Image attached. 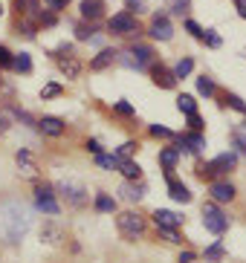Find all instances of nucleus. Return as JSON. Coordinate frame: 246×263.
<instances>
[{"label":"nucleus","mask_w":246,"mask_h":263,"mask_svg":"<svg viewBox=\"0 0 246 263\" xmlns=\"http://www.w3.org/2000/svg\"><path fill=\"white\" fill-rule=\"evenodd\" d=\"M185 29L191 32L194 38H200V41H203V35H206V32L200 29V24H194V21H185Z\"/></svg>","instance_id":"obj_40"},{"label":"nucleus","mask_w":246,"mask_h":263,"mask_svg":"<svg viewBox=\"0 0 246 263\" xmlns=\"http://www.w3.org/2000/svg\"><path fill=\"white\" fill-rule=\"evenodd\" d=\"M188 124H191V130H203V119L197 113H188Z\"/></svg>","instance_id":"obj_45"},{"label":"nucleus","mask_w":246,"mask_h":263,"mask_svg":"<svg viewBox=\"0 0 246 263\" xmlns=\"http://www.w3.org/2000/svg\"><path fill=\"white\" fill-rule=\"evenodd\" d=\"M116 55L119 52H113V49H101V52L90 61V70H104V67H110V64L116 61Z\"/></svg>","instance_id":"obj_20"},{"label":"nucleus","mask_w":246,"mask_h":263,"mask_svg":"<svg viewBox=\"0 0 246 263\" xmlns=\"http://www.w3.org/2000/svg\"><path fill=\"white\" fill-rule=\"evenodd\" d=\"M58 191L67 197V202L73 205V209H81L87 202V191L81 182H73V179H64V182H58Z\"/></svg>","instance_id":"obj_8"},{"label":"nucleus","mask_w":246,"mask_h":263,"mask_svg":"<svg viewBox=\"0 0 246 263\" xmlns=\"http://www.w3.org/2000/svg\"><path fill=\"white\" fill-rule=\"evenodd\" d=\"M90 35H93V26H84V24H81V26L76 29V38H78V41H87Z\"/></svg>","instance_id":"obj_42"},{"label":"nucleus","mask_w":246,"mask_h":263,"mask_svg":"<svg viewBox=\"0 0 246 263\" xmlns=\"http://www.w3.org/2000/svg\"><path fill=\"white\" fill-rule=\"evenodd\" d=\"M35 202H38V209L41 211H44V214H58V211H61V205H58V202H55V200H35Z\"/></svg>","instance_id":"obj_30"},{"label":"nucleus","mask_w":246,"mask_h":263,"mask_svg":"<svg viewBox=\"0 0 246 263\" xmlns=\"http://www.w3.org/2000/svg\"><path fill=\"white\" fill-rule=\"evenodd\" d=\"M15 6H17V12H38L41 0H15Z\"/></svg>","instance_id":"obj_32"},{"label":"nucleus","mask_w":246,"mask_h":263,"mask_svg":"<svg viewBox=\"0 0 246 263\" xmlns=\"http://www.w3.org/2000/svg\"><path fill=\"white\" fill-rule=\"evenodd\" d=\"M0 67H12V52L6 47H0Z\"/></svg>","instance_id":"obj_44"},{"label":"nucleus","mask_w":246,"mask_h":263,"mask_svg":"<svg viewBox=\"0 0 246 263\" xmlns=\"http://www.w3.org/2000/svg\"><path fill=\"white\" fill-rule=\"evenodd\" d=\"M168 197L177 202H191V191L183 185V182H177V179L168 177Z\"/></svg>","instance_id":"obj_17"},{"label":"nucleus","mask_w":246,"mask_h":263,"mask_svg":"<svg viewBox=\"0 0 246 263\" xmlns=\"http://www.w3.org/2000/svg\"><path fill=\"white\" fill-rule=\"evenodd\" d=\"M32 226L29 209L23 202H3L0 205V240L3 243H21Z\"/></svg>","instance_id":"obj_1"},{"label":"nucleus","mask_w":246,"mask_h":263,"mask_svg":"<svg viewBox=\"0 0 246 263\" xmlns=\"http://www.w3.org/2000/svg\"><path fill=\"white\" fill-rule=\"evenodd\" d=\"M235 9H238L240 17H246V0H235Z\"/></svg>","instance_id":"obj_49"},{"label":"nucleus","mask_w":246,"mask_h":263,"mask_svg":"<svg viewBox=\"0 0 246 263\" xmlns=\"http://www.w3.org/2000/svg\"><path fill=\"white\" fill-rule=\"evenodd\" d=\"M235 142L240 145V151H246V136H243V133H235Z\"/></svg>","instance_id":"obj_50"},{"label":"nucleus","mask_w":246,"mask_h":263,"mask_svg":"<svg viewBox=\"0 0 246 263\" xmlns=\"http://www.w3.org/2000/svg\"><path fill=\"white\" fill-rule=\"evenodd\" d=\"M12 67H15L17 72H29V70H32V58H29V52H17V55H12Z\"/></svg>","instance_id":"obj_23"},{"label":"nucleus","mask_w":246,"mask_h":263,"mask_svg":"<svg viewBox=\"0 0 246 263\" xmlns=\"http://www.w3.org/2000/svg\"><path fill=\"white\" fill-rule=\"evenodd\" d=\"M191 70H194V61L191 58H183V61H177V67H174V78H185Z\"/></svg>","instance_id":"obj_28"},{"label":"nucleus","mask_w":246,"mask_h":263,"mask_svg":"<svg viewBox=\"0 0 246 263\" xmlns=\"http://www.w3.org/2000/svg\"><path fill=\"white\" fill-rule=\"evenodd\" d=\"M197 90H200L203 96H212V93L217 90V87H215V81H212V78L203 76V78H197Z\"/></svg>","instance_id":"obj_31"},{"label":"nucleus","mask_w":246,"mask_h":263,"mask_svg":"<svg viewBox=\"0 0 246 263\" xmlns=\"http://www.w3.org/2000/svg\"><path fill=\"white\" fill-rule=\"evenodd\" d=\"M154 223H156V229H177V226L183 223V217L174 214V211H168V209H156L154 211Z\"/></svg>","instance_id":"obj_11"},{"label":"nucleus","mask_w":246,"mask_h":263,"mask_svg":"<svg viewBox=\"0 0 246 263\" xmlns=\"http://www.w3.org/2000/svg\"><path fill=\"white\" fill-rule=\"evenodd\" d=\"M116 168H122L125 179H139V177H142V168H139L136 162H131V159H119V165H116Z\"/></svg>","instance_id":"obj_21"},{"label":"nucleus","mask_w":246,"mask_h":263,"mask_svg":"<svg viewBox=\"0 0 246 263\" xmlns=\"http://www.w3.org/2000/svg\"><path fill=\"white\" fill-rule=\"evenodd\" d=\"M0 15H3V6H0Z\"/></svg>","instance_id":"obj_51"},{"label":"nucleus","mask_w":246,"mask_h":263,"mask_svg":"<svg viewBox=\"0 0 246 263\" xmlns=\"http://www.w3.org/2000/svg\"><path fill=\"white\" fill-rule=\"evenodd\" d=\"M101 12H104V3L101 0H81V17L84 21H99Z\"/></svg>","instance_id":"obj_14"},{"label":"nucleus","mask_w":246,"mask_h":263,"mask_svg":"<svg viewBox=\"0 0 246 263\" xmlns=\"http://www.w3.org/2000/svg\"><path fill=\"white\" fill-rule=\"evenodd\" d=\"M200 147H206V139L200 136V130H194L191 136H183L177 145V151H191V154H197Z\"/></svg>","instance_id":"obj_16"},{"label":"nucleus","mask_w":246,"mask_h":263,"mask_svg":"<svg viewBox=\"0 0 246 263\" xmlns=\"http://www.w3.org/2000/svg\"><path fill=\"white\" fill-rule=\"evenodd\" d=\"M235 165H238V156H235V154H220L217 159H212L208 165H200L197 174H200L203 179H212L215 174H226V171H232Z\"/></svg>","instance_id":"obj_5"},{"label":"nucleus","mask_w":246,"mask_h":263,"mask_svg":"<svg viewBox=\"0 0 246 263\" xmlns=\"http://www.w3.org/2000/svg\"><path fill=\"white\" fill-rule=\"evenodd\" d=\"M55 96H61V84H46L44 90H41V99H55Z\"/></svg>","instance_id":"obj_34"},{"label":"nucleus","mask_w":246,"mask_h":263,"mask_svg":"<svg viewBox=\"0 0 246 263\" xmlns=\"http://www.w3.org/2000/svg\"><path fill=\"white\" fill-rule=\"evenodd\" d=\"M203 226H206L212 234H223L226 229H229V217L223 214V209H220L215 200L203 205Z\"/></svg>","instance_id":"obj_3"},{"label":"nucleus","mask_w":246,"mask_h":263,"mask_svg":"<svg viewBox=\"0 0 246 263\" xmlns=\"http://www.w3.org/2000/svg\"><path fill=\"white\" fill-rule=\"evenodd\" d=\"M96 211H101V214L116 211V200L110 197V194H96Z\"/></svg>","instance_id":"obj_22"},{"label":"nucleus","mask_w":246,"mask_h":263,"mask_svg":"<svg viewBox=\"0 0 246 263\" xmlns=\"http://www.w3.org/2000/svg\"><path fill=\"white\" fill-rule=\"evenodd\" d=\"M160 234L168 240V243H180V234L174 232V229H160Z\"/></svg>","instance_id":"obj_43"},{"label":"nucleus","mask_w":246,"mask_h":263,"mask_svg":"<svg viewBox=\"0 0 246 263\" xmlns=\"http://www.w3.org/2000/svg\"><path fill=\"white\" fill-rule=\"evenodd\" d=\"M151 136H162V139H171V136H174V130L162 127V124H151Z\"/></svg>","instance_id":"obj_38"},{"label":"nucleus","mask_w":246,"mask_h":263,"mask_svg":"<svg viewBox=\"0 0 246 263\" xmlns=\"http://www.w3.org/2000/svg\"><path fill=\"white\" fill-rule=\"evenodd\" d=\"M151 78H154V84L162 87V90H171V87L177 84V78H174V70H165V67H154L151 70Z\"/></svg>","instance_id":"obj_13"},{"label":"nucleus","mask_w":246,"mask_h":263,"mask_svg":"<svg viewBox=\"0 0 246 263\" xmlns=\"http://www.w3.org/2000/svg\"><path fill=\"white\" fill-rule=\"evenodd\" d=\"M122 197L128 202H139L142 197H145V185H139L136 179H128V182L122 185Z\"/></svg>","instance_id":"obj_15"},{"label":"nucleus","mask_w":246,"mask_h":263,"mask_svg":"<svg viewBox=\"0 0 246 263\" xmlns=\"http://www.w3.org/2000/svg\"><path fill=\"white\" fill-rule=\"evenodd\" d=\"M177 263H194V252H180Z\"/></svg>","instance_id":"obj_47"},{"label":"nucleus","mask_w":246,"mask_h":263,"mask_svg":"<svg viewBox=\"0 0 246 263\" xmlns=\"http://www.w3.org/2000/svg\"><path fill=\"white\" fill-rule=\"evenodd\" d=\"M55 64H58V70L67 78H78V72H81V64H78V58L73 55V47H67V44L55 49Z\"/></svg>","instance_id":"obj_4"},{"label":"nucleus","mask_w":246,"mask_h":263,"mask_svg":"<svg viewBox=\"0 0 246 263\" xmlns=\"http://www.w3.org/2000/svg\"><path fill=\"white\" fill-rule=\"evenodd\" d=\"M15 159H17V168H21L23 177H35V174H38V168H35V159H32L29 151H17Z\"/></svg>","instance_id":"obj_18"},{"label":"nucleus","mask_w":246,"mask_h":263,"mask_svg":"<svg viewBox=\"0 0 246 263\" xmlns=\"http://www.w3.org/2000/svg\"><path fill=\"white\" fill-rule=\"evenodd\" d=\"M177 107L183 110L185 116H188V113H197V101H194L191 96H180V99H177Z\"/></svg>","instance_id":"obj_29"},{"label":"nucleus","mask_w":246,"mask_h":263,"mask_svg":"<svg viewBox=\"0 0 246 263\" xmlns=\"http://www.w3.org/2000/svg\"><path fill=\"white\" fill-rule=\"evenodd\" d=\"M87 151H90V154H101V145L96 139H90V142H87Z\"/></svg>","instance_id":"obj_48"},{"label":"nucleus","mask_w":246,"mask_h":263,"mask_svg":"<svg viewBox=\"0 0 246 263\" xmlns=\"http://www.w3.org/2000/svg\"><path fill=\"white\" fill-rule=\"evenodd\" d=\"M44 136H52V139H58V136H64V130H67V124L61 122L58 116H44L38 124H35Z\"/></svg>","instance_id":"obj_9"},{"label":"nucleus","mask_w":246,"mask_h":263,"mask_svg":"<svg viewBox=\"0 0 246 263\" xmlns=\"http://www.w3.org/2000/svg\"><path fill=\"white\" fill-rule=\"evenodd\" d=\"M151 38H156V41H171L174 38V26H171V21L165 15H156L154 21H151Z\"/></svg>","instance_id":"obj_10"},{"label":"nucleus","mask_w":246,"mask_h":263,"mask_svg":"<svg viewBox=\"0 0 246 263\" xmlns=\"http://www.w3.org/2000/svg\"><path fill=\"white\" fill-rule=\"evenodd\" d=\"M69 0H44V6L46 9H52V12H61V9H67Z\"/></svg>","instance_id":"obj_39"},{"label":"nucleus","mask_w":246,"mask_h":263,"mask_svg":"<svg viewBox=\"0 0 246 263\" xmlns=\"http://www.w3.org/2000/svg\"><path fill=\"white\" fill-rule=\"evenodd\" d=\"M41 240H44V243H49V246H58V243L64 240V232L55 223H46L44 229H41Z\"/></svg>","instance_id":"obj_19"},{"label":"nucleus","mask_w":246,"mask_h":263,"mask_svg":"<svg viewBox=\"0 0 246 263\" xmlns=\"http://www.w3.org/2000/svg\"><path fill=\"white\" fill-rule=\"evenodd\" d=\"M223 243H212V246L206 249V263H220L223 260Z\"/></svg>","instance_id":"obj_25"},{"label":"nucleus","mask_w":246,"mask_h":263,"mask_svg":"<svg viewBox=\"0 0 246 263\" xmlns=\"http://www.w3.org/2000/svg\"><path fill=\"white\" fill-rule=\"evenodd\" d=\"M116 113H122V116H133V107L128 101H116Z\"/></svg>","instance_id":"obj_41"},{"label":"nucleus","mask_w":246,"mask_h":263,"mask_svg":"<svg viewBox=\"0 0 246 263\" xmlns=\"http://www.w3.org/2000/svg\"><path fill=\"white\" fill-rule=\"evenodd\" d=\"M208 194H212L215 202H232L235 200V185H232V182H212Z\"/></svg>","instance_id":"obj_12"},{"label":"nucleus","mask_w":246,"mask_h":263,"mask_svg":"<svg viewBox=\"0 0 246 263\" xmlns=\"http://www.w3.org/2000/svg\"><path fill=\"white\" fill-rule=\"evenodd\" d=\"M125 3H128V9H131V12H136V15L148 12V0H125Z\"/></svg>","instance_id":"obj_37"},{"label":"nucleus","mask_w":246,"mask_h":263,"mask_svg":"<svg viewBox=\"0 0 246 263\" xmlns=\"http://www.w3.org/2000/svg\"><path fill=\"white\" fill-rule=\"evenodd\" d=\"M226 104H229V107H235V110H240V113H246L243 99H240V96H235V93H229V96H226Z\"/></svg>","instance_id":"obj_36"},{"label":"nucleus","mask_w":246,"mask_h":263,"mask_svg":"<svg viewBox=\"0 0 246 263\" xmlns=\"http://www.w3.org/2000/svg\"><path fill=\"white\" fill-rule=\"evenodd\" d=\"M136 147H139V145H136V142H125V145H122V147H119V151H116V154H113V156H116V159H128V156H131V154H133V151H136Z\"/></svg>","instance_id":"obj_33"},{"label":"nucleus","mask_w":246,"mask_h":263,"mask_svg":"<svg viewBox=\"0 0 246 263\" xmlns=\"http://www.w3.org/2000/svg\"><path fill=\"white\" fill-rule=\"evenodd\" d=\"M151 58H154V49L145 47V44H136V47H131L128 52H122V64H128L133 70H142Z\"/></svg>","instance_id":"obj_6"},{"label":"nucleus","mask_w":246,"mask_h":263,"mask_svg":"<svg viewBox=\"0 0 246 263\" xmlns=\"http://www.w3.org/2000/svg\"><path fill=\"white\" fill-rule=\"evenodd\" d=\"M108 29L113 35H133V32H139V24L131 12H119V15H113L108 21Z\"/></svg>","instance_id":"obj_7"},{"label":"nucleus","mask_w":246,"mask_h":263,"mask_svg":"<svg viewBox=\"0 0 246 263\" xmlns=\"http://www.w3.org/2000/svg\"><path fill=\"white\" fill-rule=\"evenodd\" d=\"M191 9V0H171V12H177V15H185Z\"/></svg>","instance_id":"obj_35"},{"label":"nucleus","mask_w":246,"mask_h":263,"mask_svg":"<svg viewBox=\"0 0 246 263\" xmlns=\"http://www.w3.org/2000/svg\"><path fill=\"white\" fill-rule=\"evenodd\" d=\"M35 200H55V185L41 182V185L35 188Z\"/></svg>","instance_id":"obj_27"},{"label":"nucleus","mask_w":246,"mask_h":263,"mask_svg":"<svg viewBox=\"0 0 246 263\" xmlns=\"http://www.w3.org/2000/svg\"><path fill=\"white\" fill-rule=\"evenodd\" d=\"M15 119H17L15 110H0V136H3V133H9V127L15 124Z\"/></svg>","instance_id":"obj_26"},{"label":"nucleus","mask_w":246,"mask_h":263,"mask_svg":"<svg viewBox=\"0 0 246 263\" xmlns=\"http://www.w3.org/2000/svg\"><path fill=\"white\" fill-rule=\"evenodd\" d=\"M177 156H180L177 147H165V151L160 154V162L165 165V171H174V165H177Z\"/></svg>","instance_id":"obj_24"},{"label":"nucleus","mask_w":246,"mask_h":263,"mask_svg":"<svg viewBox=\"0 0 246 263\" xmlns=\"http://www.w3.org/2000/svg\"><path fill=\"white\" fill-rule=\"evenodd\" d=\"M203 41H206L208 47H220V38H217V35H212V32H206V35H203Z\"/></svg>","instance_id":"obj_46"},{"label":"nucleus","mask_w":246,"mask_h":263,"mask_svg":"<svg viewBox=\"0 0 246 263\" xmlns=\"http://www.w3.org/2000/svg\"><path fill=\"white\" fill-rule=\"evenodd\" d=\"M116 226H119V234L125 240H139L145 234V217H139L136 211H122L116 217Z\"/></svg>","instance_id":"obj_2"}]
</instances>
